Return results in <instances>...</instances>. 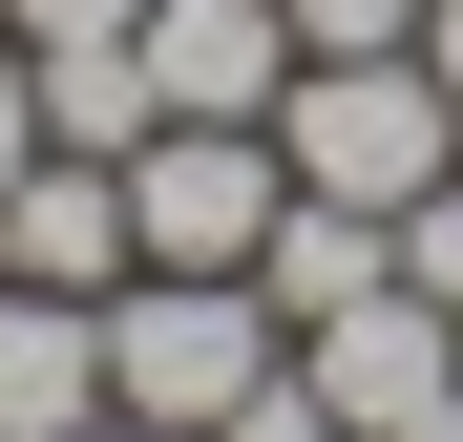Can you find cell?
Returning <instances> with one entry per match:
<instances>
[{
	"label": "cell",
	"instance_id": "obj_1",
	"mask_svg": "<svg viewBox=\"0 0 463 442\" xmlns=\"http://www.w3.org/2000/svg\"><path fill=\"white\" fill-rule=\"evenodd\" d=\"M106 400L169 421V442H253L295 400V316H274L253 274H127L106 295Z\"/></svg>",
	"mask_w": 463,
	"mask_h": 442
},
{
	"label": "cell",
	"instance_id": "obj_2",
	"mask_svg": "<svg viewBox=\"0 0 463 442\" xmlns=\"http://www.w3.org/2000/svg\"><path fill=\"white\" fill-rule=\"evenodd\" d=\"M274 169H295V190H337V211H401V190L463 169V106H442V63H421V42H379V63H295Z\"/></svg>",
	"mask_w": 463,
	"mask_h": 442
},
{
	"label": "cell",
	"instance_id": "obj_3",
	"mask_svg": "<svg viewBox=\"0 0 463 442\" xmlns=\"http://www.w3.org/2000/svg\"><path fill=\"white\" fill-rule=\"evenodd\" d=\"M295 400L337 442H463V316L442 295H337V316H295Z\"/></svg>",
	"mask_w": 463,
	"mask_h": 442
},
{
	"label": "cell",
	"instance_id": "obj_4",
	"mask_svg": "<svg viewBox=\"0 0 463 442\" xmlns=\"http://www.w3.org/2000/svg\"><path fill=\"white\" fill-rule=\"evenodd\" d=\"M274 211H295L274 127H147V147H127V232H147V274H253Z\"/></svg>",
	"mask_w": 463,
	"mask_h": 442
},
{
	"label": "cell",
	"instance_id": "obj_5",
	"mask_svg": "<svg viewBox=\"0 0 463 442\" xmlns=\"http://www.w3.org/2000/svg\"><path fill=\"white\" fill-rule=\"evenodd\" d=\"M147 106L169 127H274L295 106V0H147Z\"/></svg>",
	"mask_w": 463,
	"mask_h": 442
},
{
	"label": "cell",
	"instance_id": "obj_6",
	"mask_svg": "<svg viewBox=\"0 0 463 442\" xmlns=\"http://www.w3.org/2000/svg\"><path fill=\"white\" fill-rule=\"evenodd\" d=\"M0 274H43V295H127L147 232H127V169L106 147H43L22 190H0Z\"/></svg>",
	"mask_w": 463,
	"mask_h": 442
},
{
	"label": "cell",
	"instance_id": "obj_7",
	"mask_svg": "<svg viewBox=\"0 0 463 442\" xmlns=\"http://www.w3.org/2000/svg\"><path fill=\"white\" fill-rule=\"evenodd\" d=\"M106 421V295L0 274V442H85Z\"/></svg>",
	"mask_w": 463,
	"mask_h": 442
},
{
	"label": "cell",
	"instance_id": "obj_8",
	"mask_svg": "<svg viewBox=\"0 0 463 442\" xmlns=\"http://www.w3.org/2000/svg\"><path fill=\"white\" fill-rule=\"evenodd\" d=\"M379 274H401V253H379V211H337V190H295L253 232V295H274V316H337V295H379Z\"/></svg>",
	"mask_w": 463,
	"mask_h": 442
},
{
	"label": "cell",
	"instance_id": "obj_9",
	"mask_svg": "<svg viewBox=\"0 0 463 442\" xmlns=\"http://www.w3.org/2000/svg\"><path fill=\"white\" fill-rule=\"evenodd\" d=\"M22 85H43V147H106V169L169 127L147 106V42H22Z\"/></svg>",
	"mask_w": 463,
	"mask_h": 442
},
{
	"label": "cell",
	"instance_id": "obj_10",
	"mask_svg": "<svg viewBox=\"0 0 463 442\" xmlns=\"http://www.w3.org/2000/svg\"><path fill=\"white\" fill-rule=\"evenodd\" d=\"M379 253H401V295H442V316H463V169H442V190H401V211H379Z\"/></svg>",
	"mask_w": 463,
	"mask_h": 442
},
{
	"label": "cell",
	"instance_id": "obj_11",
	"mask_svg": "<svg viewBox=\"0 0 463 442\" xmlns=\"http://www.w3.org/2000/svg\"><path fill=\"white\" fill-rule=\"evenodd\" d=\"M379 42H421V0H295V63H379Z\"/></svg>",
	"mask_w": 463,
	"mask_h": 442
},
{
	"label": "cell",
	"instance_id": "obj_12",
	"mask_svg": "<svg viewBox=\"0 0 463 442\" xmlns=\"http://www.w3.org/2000/svg\"><path fill=\"white\" fill-rule=\"evenodd\" d=\"M147 0H0V42H127Z\"/></svg>",
	"mask_w": 463,
	"mask_h": 442
},
{
	"label": "cell",
	"instance_id": "obj_13",
	"mask_svg": "<svg viewBox=\"0 0 463 442\" xmlns=\"http://www.w3.org/2000/svg\"><path fill=\"white\" fill-rule=\"evenodd\" d=\"M43 169V85H22V42H0V190Z\"/></svg>",
	"mask_w": 463,
	"mask_h": 442
},
{
	"label": "cell",
	"instance_id": "obj_14",
	"mask_svg": "<svg viewBox=\"0 0 463 442\" xmlns=\"http://www.w3.org/2000/svg\"><path fill=\"white\" fill-rule=\"evenodd\" d=\"M421 63H442V106H463V0H421Z\"/></svg>",
	"mask_w": 463,
	"mask_h": 442
},
{
	"label": "cell",
	"instance_id": "obj_15",
	"mask_svg": "<svg viewBox=\"0 0 463 442\" xmlns=\"http://www.w3.org/2000/svg\"><path fill=\"white\" fill-rule=\"evenodd\" d=\"M253 442H337V421H317V400H274V421H253Z\"/></svg>",
	"mask_w": 463,
	"mask_h": 442
},
{
	"label": "cell",
	"instance_id": "obj_16",
	"mask_svg": "<svg viewBox=\"0 0 463 442\" xmlns=\"http://www.w3.org/2000/svg\"><path fill=\"white\" fill-rule=\"evenodd\" d=\"M85 442H169V421H127V400H106V421H85Z\"/></svg>",
	"mask_w": 463,
	"mask_h": 442
}]
</instances>
